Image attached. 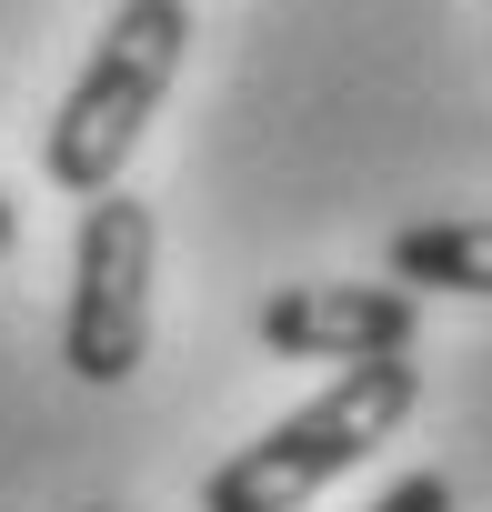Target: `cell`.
I'll use <instances>...</instances> for the list:
<instances>
[{"label":"cell","instance_id":"1","mask_svg":"<svg viewBox=\"0 0 492 512\" xmlns=\"http://www.w3.org/2000/svg\"><path fill=\"white\" fill-rule=\"evenodd\" d=\"M422 412V362H342L302 412H282L262 442H241L231 462H211L201 512H302L312 492H332L352 462H372L402 422Z\"/></svg>","mask_w":492,"mask_h":512},{"label":"cell","instance_id":"2","mask_svg":"<svg viewBox=\"0 0 492 512\" xmlns=\"http://www.w3.org/2000/svg\"><path fill=\"white\" fill-rule=\"evenodd\" d=\"M181 61H191V11H181V0H121V11L101 21V41H91V61H81V81L61 91L51 131H41L51 191H71V201L111 191L131 171L151 111L171 101Z\"/></svg>","mask_w":492,"mask_h":512},{"label":"cell","instance_id":"3","mask_svg":"<svg viewBox=\"0 0 492 512\" xmlns=\"http://www.w3.org/2000/svg\"><path fill=\"white\" fill-rule=\"evenodd\" d=\"M151 251H161V221L151 201H131L121 181L81 201V231H71V312H61V362L81 382H131L141 372V342H151Z\"/></svg>","mask_w":492,"mask_h":512},{"label":"cell","instance_id":"4","mask_svg":"<svg viewBox=\"0 0 492 512\" xmlns=\"http://www.w3.org/2000/svg\"><path fill=\"white\" fill-rule=\"evenodd\" d=\"M272 362H392L422 342V292L402 282H292L252 312Z\"/></svg>","mask_w":492,"mask_h":512},{"label":"cell","instance_id":"5","mask_svg":"<svg viewBox=\"0 0 492 512\" xmlns=\"http://www.w3.org/2000/svg\"><path fill=\"white\" fill-rule=\"evenodd\" d=\"M392 282L492 302V221H402L392 231Z\"/></svg>","mask_w":492,"mask_h":512},{"label":"cell","instance_id":"6","mask_svg":"<svg viewBox=\"0 0 492 512\" xmlns=\"http://www.w3.org/2000/svg\"><path fill=\"white\" fill-rule=\"evenodd\" d=\"M372 512H452V482H442V472H402Z\"/></svg>","mask_w":492,"mask_h":512},{"label":"cell","instance_id":"7","mask_svg":"<svg viewBox=\"0 0 492 512\" xmlns=\"http://www.w3.org/2000/svg\"><path fill=\"white\" fill-rule=\"evenodd\" d=\"M11 251H21V211H11V201H0V262H11Z\"/></svg>","mask_w":492,"mask_h":512}]
</instances>
